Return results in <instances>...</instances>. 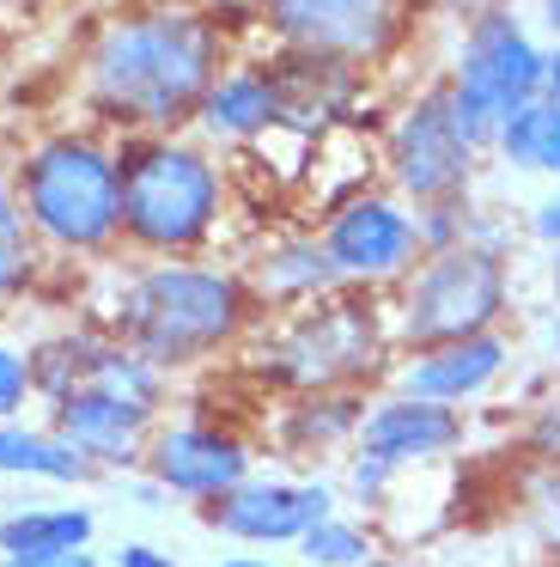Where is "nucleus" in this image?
<instances>
[{"mask_svg":"<svg viewBox=\"0 0 560 567\" xmlns=\"http://www.w3.org/2000/svg\"><path fill=\"white\" fill-rule=\"evenodd\" d=\"M226 74V38L183 7L122 13L85 50V104L128 135H177Z\"/></svg>","mask_w":560,"mask_h":567,"instance_id":"1","label":"nucleus"},{"mask_svg":"<svg viewBox=\"0 0 560 567\" xmlns=\"http://www.w3.org/2000/svg\"><path fill=\"white\" fill-rule=\"evenodd\" d=\"M262 323V299L250 293L243 269H219L201 257L146 262L122 281L116 318L104 323L116 342L146 354L165 372H189L231 354Z\"/></svg>","mask_w":560,"mask_h":567,"instance_id":"2","label":"nucleus"},{"mask_svg":"<svg viewBox=\"0 0 560 567\" xmlns=\"http://www.w3.org/2000/svg\"><path fill=\"white\" fill-rule=\"evenodd\" d=\"M396 367V323H390L384 293H335L311 306L274 311L262 336V372L274 391L304 396V391H365L390 384Z\"/></svg>","mask_w":560,"mask_h":567,"instance_id":"3","label":"nucleus"},{"mask_svg":"<svg viewBox=\"0 0 560 567\" xmlns=\"http://www.w3.org/2000/svg\"><path fill=\"white\" fill-rule=\"evenodd\" d=\"M122 172V245L146 262L201 257L226 214V172L201 141L128 135L116 147Z\"/></svg>","mask_w":560,"mask_h":567,"instance_id":"4","label":"nucleus"},{"mask_svg":"<svg viewBox=\"0 0 560 567\" xmlns=\"http://www.w3.org/2000/svg\"><path fill=\"white\" fill-rule=\"evenodd\" d=\"M12 189L31 238L55 257H110L122 245V172L110 141L80 128L43 135L19 159Z\"/></svg>","mask_w":560,"mask_h":567,"instance_id":"5","label":"nucleus"},{"mask_svg":"<svg viewBox=\"0 0 560 567\" xmlns=\"http://www.w3.org/2000/svg\"><path fill=\"white\" fill-rule=\"evenodd\" d=\"M511 306H518V293H511V250L499 238L475 233L450 250H426L421 269L390 293L396 354L506 330Z\"/></svg>","mask_w":560,"mask_h":567,"instance_id":"6","label":"nucleus"},{"mask_svg":"<svg viewBox=\"0 0 560 567\" xmlns=\"http://www.w3.org/2000/svg\"><path fill=\"white\" fill-rule=\"evenodd\" d=\"M450 104L463 135L481 153H494L499 128L548 92V43L523 25L511 7H481L463 25L457 62H450Z\"/></svg>","mask_w":560,"mask_h":567,"instance_id":"7","label":"nucleus"},{"mask_svg":"<svg viewBox=\"0 0 560 567\" xmlns=\"http://www.w3.org/2000/svg\"><path fill=\"white\" fill-rule=\"evenodd\" d=\"M481 147L463 135L457 104H450V80H426L408 104L396 111L384 135V172L408 208H445V202H469Z\"/></svg>","mask_w":560,"mask_h":567,"instance_id":"8","label":"nucleus"},{"mask_svg":"<svg viewBox=\"0 0 560 567\" xmlns=\"http://www.w3.org/2000/svg\"><path fill=\"white\" fill-rule=\"evenodd\" d=\"M329 262H335L341 287L353 293H396L426 257V238H421V214L396 196V189H353L348 202L323 214L317 226Z\"/></svg>","mask_w":560,"mask_h":567,"instance_id":"9","label":"nucleus"},{"mask_svg":"<svg viewBox=\"0 0 560 567\" xmlns=\"http://www.w3.org/2000/svg\"><path fill=\"white\" fill-rule=\"evenodd\" d=\"M256 7L280 50L360 68V74L384 68L421 19L408 0H256Z\"/></svg>","mask_w":560,"mask_h":567,"instance_id":"10","label":"nucleus"},{"mask_svg":"<svg viewBox=\"0 0 560 567\" xmlns=\"http://www.w3.org/2000/svg\"><path fill=\"white\" fill-rule=\"evenodd\" d=\"M141 476H153L170 501L201 513L207 501H219L243 476H256V440L219 415H158Z\"/></svg>","mask_w":560,"mask_h":567,"instance_id":"11","label":"nucleus"},{"mask_svg":"<svg viewBox=\"0 0 560 567\" xmlns=\"http://www.w3.org/2000/svg\"><path fill=\"white\" fill-rule=\"evenodd\" d=\"M329 513H341V488L329 476H287V470H256L231 494L201 506V525L219 537L243 543V549H292L311 525H323Z\"/></svg>","mask_w":560,"mask_h":567,"instance_id":"12","label":"nucleus"},{"mask_svg":"<svg viewBox=\"0 0 560 567\" xmlns=\"http://www.w3.org/2000/svg\"><path fill=\"white\" fill-rule=\"evenodd\" d=\"M506 372H511V330H487V336H463V342L396 354L384 391H402V396H421V403L469 415L475 403H487L506 384Z\"/></svg>","mask_w":560,"mask_h":567,"instance_id":"13","label":"nucleus"},{"mask_svg":"<svg viewBox=\"0 0 560 567\" xmlns=\"http://www.w3.org/2000/svg\"><path fill=\"white\" fill-rule=\"evenodd\" d=\"M43 427L55 433V440L68 445L73 457H85L97 476H110V470H141L146 440H153L158 415H146L141 403L104 391V384H85V391L49 403Z\"/></svg>","mask_w":560,"mask_h":567,"instance_id":"14","label":"nucleus"},{"mask_svg":"<svg viewBox=\"0 0 560 567\" xmlns=\"http://www.w3.org/2000/svg\"><path fill=\"white\" fill-rule=\"evenodd\" d=\"M463 445H469V415L463 409H438V403H421V396H402V391H372V403H365L360 452H372L396 476L445 464Z\"/></svg>","mask_w":560,"mask_h":567,"instance_id":"15","label":"nucleus"},{"mask_svg":"<svg viewBox=\"0 0 560 567\" xmlns=\"http://www.w3.org/2000/svg\"><path fill=\"white\" fill-rule=\"evenodd\" d=\"M365 391H304V396H287L280 403V427H274V445L280 457L292 464H323V457H348L360 445V427H365Z\"/></svg>","mask_w":560,"mask_h":567,"instance_id":"16","label":"nucleus"},{"mask_svg":"<svg viewBox=\"0 0 560 567\" xmlns=\"http://www.w3.org/2000/svg\"><path fill=\"white\" fill-rule=\"evenodd\" d=\"M243 281L262 299V311H292V306H311V299L335 293L341 275H335V262H329L317 233H280L250 257Z\"/></svg>","mask_w":560,"mask_h":567,"instance_id":"17","label":"nucleus"},{"mask_svg":"<svg viewBox=\"0 0 560 567\" xmlns=\"http://www.w3.org/2000/svg\"><path fill=\"white\" fill-rule=\"evenodd\" d=\"M274 86H280V128L299 135H323L329 123L348 116V104L360 99L365 74L341 62H317V55H280L274 62Z\"/></svg>","mask_w":560,"mask_h":567,"instance_id":"18","label":"nucleus"},{"mask_svg":"<svg viewBox=\"0 0 560 567\" xmlns=\"http://www.w3.org/2000/svg\"><path fill=\"white\" fill-rule=\"evenodd\" d=\"M195 128L207 141H262L268 128H280V86L274 68H226L207 86Z\"/></svg>","mask_w":560,"mask_h":567,"instance_id":"19","label":"nucleus"},{"mask_svg":"<svg viewBox=\"0 0 560 567\" xmlns=\"http://www.w3.org/2000/svg\"><path fill=\"white\" fill-rule=\"evenodd\" d=\"M97 518L85 506H19L0 518V555L7 561H43V555H80L92 549Z\"/></svg>","mask_w":560,"mask_h":567,"instance_id":"20","label":"nucleus"},{"mask_svg":"<svg viewBox=\"0 0 560 567\" xmlns=\"http://www.w3.org/2000/svg\"><path fill=\"white\" fill-rule=\"evenodd\" d=\"M110 330H55L43 336V342H31L24 354H31V391L37 403H61V396L85 391L97 372V354H104Z\"/></svg>","mask_w":560,"mask_h":567,"instance_id":"21","label":"nucleus"},{"mask_svg":"<svg viewBox=\"0 0 560 567\" xmlns=\"http://www.w3.org/2000/svg\"><path fill=\"white\" fill-rule=\"evenodd\" d=\"M494 159H506L511 172H523V177H554L560 184V99L542 92L536 104H523V111L499 128Z\"/></svg>","mask_w":560,"mask_h":567,"instance_id":"22","label":"nucleus"},{"mask_svg":"<svg viewBox=\"0 0 560 567\" xmlns=\"http://www.w3.org/2000/svg\"><path fill=\"white\" fill-rule=\"evenodd\" d=\"M0 476H31V482H97L85 457H73L49 427H24V421H0Z\"/></svg>","mask_w":560,"mask_h":567,"instance_id":"23","label":"nucleus"},{"mask_svg":"<svg viewBox=\"0 0 560 567\" xmlns=\"http://www.w3.org/2000/svg\"><path fill=\"white\" fill-rule=\"evenodd\" d=\"M92 384H104V391H116V396H128V403H141L146 415H170V409H165V403H170V372L153 367L146 354H134L128 342H116V336H110L104 354H97Z\"/></svg>","mask_w":560,"mask_h":567,"instance_id":"24","label":"nucleus"},{"mask_svg":"<svg viewBox=\"0 0 560 567\" xmlns=\"http://www.w3.org/2000/svg\"><path fill=\"white\" fill-rule=\"evenodd\" d=\"M292 549H299L304 567H360V561H372L384 543H377V525L365 513H329L323 525H311Z\"/></svg>","mask_w":560,"mask_h":567,"instance_id":"25","label":"nucleus"},{"mask_svg":"<svg viewBox=\"0 0 560 567\" xmlns=\"http://www.w3.org/2000/svg\"><path fill=\"white\" fill-rule=\"evenodd\" d=\"M396 482H402L396 470H390V464H377L372 452H360V445H353V452H348V464H341V482H335V488L348 494L353 506H365V518H372V513H384V501L396 494Z\"/></svg>","mask_w":560,"mask_h":567,"instance_id":"26","label":"nucleus"},{"mask_svg":"<svg viewBox=\"0 0 560 567\" xmlns=\"http://www.w3.org/2000/svg\"><path fill=\"white\" fill-rule=\"evenodd\" d=\"M523 452L542 457L548 470H560V384H548V396L523 415Z\"/></svg>","mask_w":560,"mask_h":567,"instance_id":"27","label":"nucleus"},{"mask_svg":"<svg viewBox=\"0 0 560 567\" xmlns=\"http://www.w3.org/2000/svg\"><path fill=\"white\" fill-rule=\"evenodd\" d=\"M37 403L31 391V354L12 342H0V421H24V409Z\"/></svg>","mask_w":560,"mask_h":567,"instance_id":"28","label":"nucleus"},{"mask_svg":"<svg viewBox=\"0 0 560 567\" xmlns=\"http://www.w3.org/2000/svg\"><path fill=\"white\" fill-rule=\"evenodd\" d=\"M37 269H43V245H37V238H12V245H0V306H12V299L31 293Z\"/></svg>","mask_w":560,"mask_h":567,"instance_id":"29","label":"nucleus"},{"mask_svg":"<svg viewBox=\"0 0 560 567\" xmlns=\"http://www.w3.org/2000/svg\"><path fill=\"white\" fill-rule=\"evenodd\" d=\"M530 238H536L542 250H560V184L530 208Z\"/></svg>","mask_w":560,"mask_h":567,"instance_id":"30","label":"nucleus"},{"mask_svg":"<svg viewBox=\"0 0 560 567\" xmlns=\"http://www.w3.org/2000/svg\"><path fill=\"white\" fill-rule=\"evenodd\" d=\"M12 238H31V226H24V208H19V189L0 177V245H12Z\"/></svg>","mask_w":560,"mask_h":567,"instance_id":"31","label":"nucleus"},{"mask_svg":"<svg viewBox=\"0 0 560 567\" xmlns=\"http://www.w3.org/2000/svg\"><path fill=\"white\" fill-rule=\"evenodd\" d=\"M110 567H183V561L170 549H158V543H122Z\"/></svg>","mask_w":560,"mask_h":567,"instance_id":"32","label":"nucleus"},{"mask_svg":"<svg viewBox=\"0 0 560 567\" xmlns=\"http://www.w3.org/2000/svg\"><path fill=\"white\" fill-rule=\"evenodd\" d=\"M0 567H110V561H97L92 549H80V555H43V561H7V555H0Z\"/></svg>","mask_w":560,"mask_h":567,"instance_id":"33","label":"nucleus"},{"mask_svg":"<svg viewBox=\"0 0 560 567\" xmlns=\"http://www.w3.org/2000/svg\"><path fill=\"white\" fill-rule=\"evenodd\" d=\"M128 494H134V501H141V506H170V494L158 488L153 476H134V488H128Z\"/></svg>","mask_w":560,"mask_h":567,"instance_id":"34","label":"nucleus"},{"mask_svg":"<svg viewBox=\"0 0 560 567\" xmlns=\"http://www.w3.org/2000/svg\"><path fill=\"white\" fill-rule=\"evenodd\" d=\"M219 567H280L274 555H262V549H243V555H226Z\"/></svg>","mask_w":560,"mask_h":567,"instance_id":"35","label":"nucleus"},{"mask_svg":"<svg viewBox=\"0 0 560 567\" xmlns=\"http://www.w3.org/2000/svg\"><path fill=\"white\" fill-rule=\"evenodd\" d=\"M548 99H560V43H548Z\"/></svg>","mask_w":560,"mask_h":567,"instance_id":"36","label":"nucleus"},{"mask_svg":"<svg viewBox=\"0 0 560 567\" xmlns=\"http://www.w3.org/2000/svg\"><path fill=\"white\" fill-rule=\"evenodd\" d=\"M536 13H542V25H548V38L560 43V0H542V7H536Z\"/></svg>","mask_w":560,"mask_h":567,"instance_id":"37","label":"nucleus"},{"mask_svg":"<svg viewBox=\"0 0 560 567\" xmlns=\"http://www.w3.org/2000/svg\"><path fill=\"white\" fill-rule=\"evenodd\" d=\"M360 567H414V561H408V555H390V549H377L372 561H360Z\"/></svg>","mask_w":560,"mask_h":567,"instance_id":"38","label":"nucleus"},{"mask_svg":"<svg viewBox=\"0 0 560 567\" xmlns=\"http://www.w3.org/2000/svg\"><path fill=\"white\" fill-rule=\"evenodd\" d=\"M542 342H548V360H554V367H560V318L548 323V336H542Z\"/></svg>","mask_w":560,"mask_h":567,"instance_id":"39","label":"nucleus"},{"mask_svg":"<svg viewBox=\"0 0 560 567\" xmlns=\"http://www.w3.org/2000/svg\"><path fill=\"white\" fill-rule=\"evenodd\" d=\"M408 7H414V13H426V7H438V0H408Z\"/></svg>","mask_w":560,"mask_h":567,"instance_id":"40","label":"nucleus"},{"mask_svg":"<svg viewBox=\"0 0 560 567\" xmlns=\"http://www.w3.org/2000/svg\"><path fill=\"white\" fill-rule=\"evenodd\" d=\"M0 19H7V0H0Z\"/></svg>","mask_w":560,"mask_h":567,"instance_id":"41","label":"nucleus"}]
</instances>
